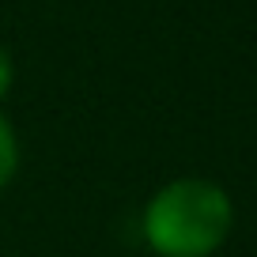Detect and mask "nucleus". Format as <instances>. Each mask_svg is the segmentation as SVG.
I'll return each instance as SVG.
<instances>
[{
    "label": "nucleus",
    "mask_w": 257,
    "mask_h": 257,
    "mask_svg": "<svg viewBox=\"0 0 257 257\" xmlns=\"http://www.w3.org/2000/svg\"><path fill=\"white\" fill-rule=\"evenodd\" d=\"M234 227V204L208 178H174L152 193L140 216L144 242L155 257H212Z\"/></svg>",
    "instance_id": "f257e3e1"
},
{
    "label": "nucleus",
    "mask_w": 257,
    "mask_h": 257,
    "mask_svg": "<svg viewBox=\"0 0 257 257\" xmlns=\"http://www.w3.org/2000/svg\"><path fill=\"white\" fill-rule=\"evenodd\" d=\"M16 170H19V137L12 121L0 113V189L16 178Z\"/></svg>",
    "instance_id": "f03ea898"
},
{
    "label": "nucleus",
    "mask_w": 257,
    "mask_h": 257,
    "mask_svg": "<svg viewBox=\"0 0 257 257\" xmlns=\"http://www.w3.org/2000/svg\"><path fill=\"white\" fill-rule=\"evenodd\" d=\"M12 83H16V61H12L8 49L0 46V98L12 91Z\"/></svg>",
    "instance_id": "7ed1b4c3"
}]
</instances>
